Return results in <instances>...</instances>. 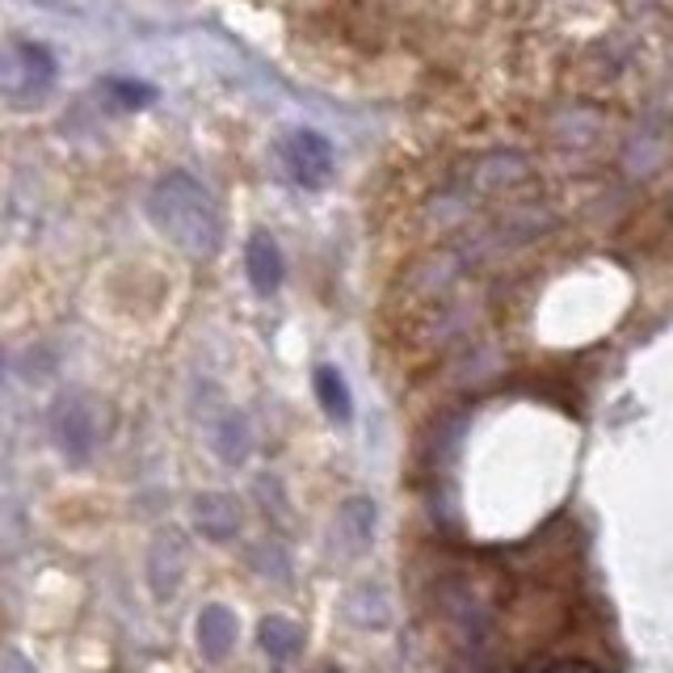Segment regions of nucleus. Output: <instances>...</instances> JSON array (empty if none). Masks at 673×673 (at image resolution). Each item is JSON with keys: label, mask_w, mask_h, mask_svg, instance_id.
Wrapping results in <instances>:
<instances>
[{"label": "nucleus", "mask_w": 673, "mask_h": 673, "mask_svg": "<svg viewBox=\"0 0 673 673\" xmlns=\"http://www.w3.org/2000/svg\"><path fill=\"white\" fill-rule=\"evenodd\" d=\"M148 219L157 223V232L173 249H181L185 258L207 261L219 253L223 244V215L219 202L211 199V190L190 173H164L157 185L148 190Z\"/></svg>", "instance_id": "nucleus-1"}, {"label": "nucleus", "mask_w": 673, "mask_h": 673, "mask_svg": "<svg viewBox=\"0 0 673 673\" xmlns=\"http://www.w3.org/2000/svg\"><path fill=\"white\" fill-rule=\"evenodd\" d=\"M51 434H56L60 451L68 455V463H84L101 438V416L93 409V400L84 392H63L51 404Z\"/></svg>", "instance_id": "nucleus-2"}, {"label": "nucleus", "mask_w": 673, "mask_h": 673, "mask_svg": "<svg viewBox=\"0 0 673 673\" xmlns=\"http://www.w3.org/2000/svg\"><path fill=\"white\" fill-rule=\"evenodd\" d=\"M185 569H190V548H185V535L178 526H164L152 535V548H148V590L157 602H173L185 581Z\"/></svg>", "instance_id": "nucleus-3"}, {"label": "nucleus", "mask_w": 673, "mask_h": 673, "mask_svg": "<svg viewBox=\"0 0 673 673\" xmlns=\"http://www.w3.org/2000/svg\"><path fill=\"white\" fill-rule=\"evenodd\" d=\"M282 157H287V169L291 178L303 185V190H320L324 181L333 178V143L320 135V131H291L287 143H282Z\"/></svg>", "instance_id": "nucleus-4"}, {"label": "nucleus", "mask_w": 673, "mask_h": 673, "mask_svg": "<svg viewBox=\"0 0 673 673\" xmlns=\"http://www.w3.org/2000/svg\"><path fill=\"white\" fill-rule=\"evenodd\" d=\"M190 522L202 539L211 543H228V539L240 535L244 526V514H240V501L232 493H199L194 505H190Z\"/></svg>", "instance_id": "nucleus-5"}, {"label": "nucleus", "mask_w": 673, "mask_h": 673, "mask_svg": "<svg viewBox=\"0 0 673 673\" xmlns=\"http://www.w3.org/2000/svg\"><path fill=\"white\" fill-rule=\"evenodd\" d=\"M244 270H249V282L258 295H274L287 278V261H282V249L270 232H253L249 237V249H244Z\"/></svg>", "instance_id": "nucleus-6"}, {"label": "nucleus", "mask_w": 673, "mask_h": 673, "mask_svg": "<svg viewBox=\"0 0 673 673\" xmlns=\"http://www.w3.org/2000/svg\"><path fill=\"white\" fill-rule=\"evenodd\" d=\"M194 635H199V649L207 661H223V656L237 649V635H240L237 614L228 611V606H219V602H211V606L199 614Z\"/></svg>", "instance_id": "nucleus-7"}, {"label": "nucleus", "mask_w": 673, "mask_h": 673, "mask_svg": "<svg viewBox=\"0 0 673 673\" xmlns=\"http://www.w3.org/2000/svg\"><path fill=\"white\" fill-rule=\"evenodd\" d=\"M211 446H215V455L223 463H244L249 455V446H253V434H249V421L237 413V409H228V413L215 416V425H211Z\"/></svg>", "instance_id": "nucleus-8"}, {"label": "nucleus", "mask_w": 673, "mask_h": 673, "mask_svg": "<svg viewBox=\"0 0 673 673\" xmlns=\"http://www.w3.org/2000/svg\"><path fill=\"white\" fill-rule=\"evenodd\" d=\"M258 644L265 649V656L274 661H287V656L299 653V627L282 614H265L258 623Z\"/></svg>", "instance_id": "nucleus-9"}, {"label": "nucleus", "mask_w": 673, "mask_h": 673, "mask_svg": "<svg viewBox=\"0 0 673 673\" xmlns=\"http://www.w3.org/2000/svg\"><path fill=\"white\" fill-rule=\"evenodd\" d=\"M317 400L333 421H350V413H354V396H350V388H345L336 366H320L317 371Z\"/></svg>", "instance_id": "nucleus-10"}, {"label": "nucleus", "mask_w": 673, "mask_h": 673, "mask_svg": "<svg viewBox=\"0 0 673 673\" xmlns=\"http://www.w3.org/2000/svg\"><path fill=\"white\" fill-rule=\"evenodd\" d=\"M345 611H350V623H358V627H388L392 602H388V594L379 585H362V590L350 594Z\"/></svg>", "instance_id": "nucleus-11"}, {"label": "nucleus", "mask_w": 673, "mask_h": 673, "mask_svg": "<svg viewBox=\"0 0 673 673\" xmlns=\"http://www.w3.org/2000/svg\"><path fill=\"white\" fill-rule=\"evenodd\" d=\"M341 522H345V531H350V543L362 552V548L371 543V535H375V505H371L366 496H354V501H345Z\"/></svg>", "instance_id": "nucleus-12"}, {"label": "nucleus", "mask_w": 673, "mask_h": 673, "mask_svg": "<svg viewBox=\"0 0 673 673\" xmlns=\"http://www.w3.org/2000/svg\"><path fill=\"white\" fill-rule=\"evenodd\" d=\"M110 93H114L122 106H148V101H152V89H148V84H135V80H110Z\"/></svg>", "instance_id": "nucleus-13"}, {"label": "nucleus", "mask_w": 673, "mask_h": 673, "mask_svg": "<svg viewBox=\"0 0 673 673\" xmlns=\"http://www.w3.org/2000/svg\"><path fill=\"white\" fill-rule=\"evenodd\" d=\"M329 673H341V670H329Z\"/></svg>", "instance_id": "nucleus-14"}, {"label": "nucleus", "mask_w": 673, "mask_h": 673, "mask_svg": "<svg viewBox=\"0 0 673 673\" xmlns=\"http://www.w3.org/2000/svg\"><path fill=\"white\" fill-rule=\"evenodd\" d=\"M0 366H4V358H0Z\"/></svg>", "instance_id": "nucleus-15"}]
</instances>
